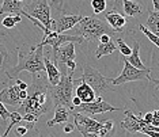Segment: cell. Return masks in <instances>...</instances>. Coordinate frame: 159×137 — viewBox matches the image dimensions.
<instances>
[{"mask_svg": "<svg viewBox=\"0 0 159 137\" xmlns=\"http://www.w3.org/2000/svg\"><path fill=\"white\" fill-rule=\"evenodd\" d=\"M114 41H116V44H117V49L120 50V53H121V55L124 56V57L129 56V55L132 53V48H129V46L124 42V39H122V38L117 37V38L114 39Z\"/></svg>", "mask_w": 159, "mask_h": 137, "instance_id": "cell-25", "label": "cell"}, {"mask_svg": "<svg viewBox=\"0 0 159 137\" xmlns=\"http://www.w3.org/2000/svg\"><path fill=\"white\" fill-rule=\"evenodd\" d=\"M72 104H74V107H78V106H80V104H82V100H80V98L75 95L74 98H72Z\"/></svg>", "mask_w": 159, "mask_h": 137, "instance_id": "cell-40", "label": "cell"}, {"mask_svg": "<svg viewBox=\"0 0 159 137\" xmlns=\"http://www.w3.org/2000/svg\"><path fill=\"white\" fill-rule=\"evenodd\" d=\"M124 114H125V117H124V120L121 121V128L131 132V133H136V132L143 133L146 126L148 125V124H146V121H144L143 115L142 114L135 115L131 110H125Z\"/></svg>", "mask_w": 159, "mask_h": 137, "instance_id": "cell-11", "label": "cell"}, {"mask_svg": "<svg viewBox=\"0 0 159 137\" xmlns=\"http://www.w3.org/2000/svg\"><path fill=\"white\" fill-rule=\"evenodd\" d=\"M8 56V52H7V48L3 44H0V69L3 68V64H4V60Z\"/></svg>", "mask_w": 159, "mask_h": 137, "instance_id": "cell-29", "label": "cell"}, {"mask_svg": "<svg viewBox=\"0 0 159 137\" xmlns=\"http://www.w3.org/2000/svg\"><path fill=\"white\" fill-rule=\"evenodd\" d=\"M107 2L106 0H91V8L95 14H103L106 11Z\"/></svg>", "mask_w": 159, "mask_h": 137, "instance_id": "cell-24", "label": "cell"}, {"mask_svg": "<svg viewBox=\"0 0 159 137\" xmlns=\"http://www.w3.org/2000/svg\"><path fill=\"white\" fill-rule=\"evenodd\" d=\"M150 82H151V83H154V84L159 88V80H157V79H152V77H151V80H150Z\"/></svg>", "mask_w": 159, "mask_h": 137, "instance_id": "cell-45", "label": "cell"}, {"mask_svg": "<svg viewBox=\"0 0 159 137\" xmlns=\"http://www.w3.org/2000/svg\"><path fill=\"white\" fill-rule=\"evenodd\" d=\"M82 137H102L97 133H82Z\"/></svg>", "mask_w": 159, "mask_h": 137, "instance_id": "cell-43", "label": "cell"}, {"mask_svg": "<svg viewBox=\"0 0 159 137\" xmlns=\"http://www.w3.org/2000/svg\"><path fill=\"white\" fill-rule=\"evenodd\" d=\"M136 80H151V69H139V68L133 67L129 64V61L124 57V69L120 73V76L113 79V86H121L129 82Z\"/></svg>", "mask_w": 159, "mask_h": 137, "instance_id": "cell-8", "label": "cell"}, {"mask_svg": "<svg viewBox=\"0 0 159 137\" xmlns=\"http://www.w3.org/2000/svg\"><path fill=\"white\" fill-rule=\"evenodd\" d=\"M50 53H46L45 57H44V63H45V69H46V73H48V82L50 86H56L59 84L60 79H61V72L60 69L57 68V65L55 63L50 61Z\"/></svg>", "mask_w": 159, "mask_h": 137, "instance_id": "cell-16", "label": "cell"}, {"mask_svg": "<svg viewBox=\"0 0 159 137\" xmlns=\"http://www.w3.org/2000/svg\"><path fill=\"white\" fill-rule=\"evenodd\" d=\"M74 120H75V126L80 133H97L98 135L102 126V121H97L94 118L89 117L82 113H74Z\"/></svg>", "mask_w": 159, "mask_h": 137, "instance_id": "cell-10", "label": "cell"}, {"mask_svg": "<svg viewBox=\"0 0 159 137\" xmlns=\"http://www.w3.org/2000/svg\"><path fill=\"white\" fill-rule=\"evenodd\" d=\"M74 129H75V125H72V124H66V125H64V129H63V130L66 132V133H71V132H74Z\"/></svg>", "mask_w": 159, "mask_h": 137, "instance_id": "cell-39", "label": "cell"}, {"mask_svg": "<svg viewBox=\"0 0 159 137\" xmlns=\"http://www.w3.org/2000/svg\"><path fill=\"white\" fill-rule=\"evenodd\" d=\"M74 34L80 35L87 42H93L99 41V37L102 34H109L113 37L116 31L109 26L106 19H102V18L95 15H90L83 16V19L78 23V27L74 30Z\"/></svg>", "mask_w": 159, "mask_h": 137, "instance_id": "cell-3", "label": "cell"}, {"mask_svg": "<svg viewBox=\"0 0 159 137\" xmlns=\"http://www.w3.org/2000/svg\"><path fill=\"white\" fill-rule=\"evenodd\" d=\"M82 82L87 83L90 87H93L97 94V96H101V94L113 90V79L103 76L99 71H97L95 68H93L91 65H89V64H83L82 77L75 79L74 84H80Z\"/></svg>", "mask_w": 159, "mask_h": 137, "instance_id": "cell-5", "label": "cell"}, {"mask_svg": "<svg viewBox=\"0 0 159 137\" xmlns=\"http://www.w3.org/2000/svg\"><path fill=\"white\" fill-rule=\"evenodd\" d=\"M72 111L64 106H55V117L48 121V126H55L57 124H66Z\"/></svg>", "mask_w": 159, "mask_h": 137, "instance_id": "cell-19", "label": "cell"}, {"mask_svg": "<svg viewBox=\"0 0 159 137\" xmlns=\"http://www.w3.org/2000/svg\"><path fill=\"white\" fill-rule=\"evenodd\" d=\"M52 7L49 6L48 0H30L25 6V11L22 15L26 18H34L39 20L46 29L53 31V20L50 18Z\"/></svg>", "mask_w": 159, "mask_h": 137, "instance_id": "cell-7", "label": "cell"}, {"mask_svg": "<svg viewBox=\"0 0 159 137\" xmlns=\"http://www.w3.org/2000/svg\"><path fill=\"white\" fill-rule=\"evenodd\" d=\"M10 121L18 124V122L23 121V117H22V114H20L19 111H11V114H10Z\"/></svg>", "mask_w": 159, "mask_h": 137, "instance_id": "cell-31", "label": "cell"}, {"mask_svg": "<svg viewBox=\"0 0 159 137\" xmlns=\"http://www.w3.org/2000/svg\"><path fill=\"white\" fill-rule=\"evenodd\" d=\"M122 11L126 16L135 18L143 14V6L135 0H122Z\"/></svg>", "mask_w": 159, "mask_h": 137, "instance_id": "cell-18", "label": "cell"}, {"mask_svg": "<svg viewBox=\"0 0 159 137\" xmlns=\"http://www.w3.org/2000/svg\"><path fill=\"white\" fill-rule=\"evenodd\" d=\"M71 72L61 73V79L59 84L50 86L49 84V94L53 100V106H64L71 111L74 110L72 98H74V77Z\"/></svg>", "mask_w": 159, "mask_h": 137, "instance_id": "cell-4", "label": "cell"}, {"mask_svg": "<svg viewBox=\"0 0 159 137\" xmlns=\"http://www.w3.org/2000/svg\"><path fill=\"white\" fill-rule=\"evenodd\" d=\"M25 11V0H3L0 14L7 15H22Z\"/></svg>", "mask_w": 159, "mask_h": 137, "instance_id": "cell-15", "label": "cell"}, {"mask_svg": "<svg viewBox=\"0 0 159 137\" xmlns=\"http://www.w3.org/2000/svg\"><path fill=\"white\" fill-rule=\"evenodd\" d=\"M10 114H11V113L7 110L6 104L3 103L2 100H0V118H2V120L4 121V122H7V121L10 120Z\"/></svg>", "mask_w": 159, "mask_h": 137, "instance_id": "cell-28", "label": "cell"}, {"mask_svg": "<svg viewBox=\"0 0 159 137\" xmlns=\"http://www.w3.org/2000/svg\"><path fill=\"white\" fill-rule=\"evenodd\" d=\"M75 94H76V96L80 98L82 103H91L97 99V94L94 91V88L90 87L87 83H84V82H82L80 84L76 86Z\"/></svg>", "mask_w": 159, "mask_h": 137, "instance_id": "cell-17", "label": "cell"}, {"mask_svg": "<svg viewBox=\"0 0 159 137\" xmlns=\"http://www.w3.org/2000/svg\"><path fill=\"white\" fill-rule=\"evenodd\" d=\"M144 121H146V124L148 125H151V122H152V118H154V114H152V111H150V113H146L144 114Z\"/></svg>", "mask_w": 159, "mask_h": 137, "instance_id": "cell-35", "label": "cell"}, {"mask_svg": "<svg viewBox=\"0 0 159 137\" xmlns=\"http://www.w3.org/2000/svg\"><path fill=\"white\" fill-rule=\"evenodd\" d=\"M14 125H16V124H15V122L10 121V125H8V126H7L6 132H4V133H3V135H2V136H0V137H8V133H10V130H11V129L14 128Z\"/></svg>", "mask_w": 159, "mask_h": 137, "instance_id": "cell-38", "label": "cell"}, {"mask_svg": "<svg viewBox=\"0 0 159 137\" xmlns=\"http://www.w3.org/2000/svg\"><path fill=\"white\" fill-rule=\"evenodd\" d=\"M83 19L82 15H60L56 20H53V31L56 33H64V31L72 30L76 24Z\"/></svg>", "mask_w": 159, "mask_h": 137, "instance_id": "cell-12", "label": "cell"}, {"mask_svg": "<svg viewBox=\"0 0 159 137\" xmlns=\"http://www.w3.org/2000/svg\"><path fill=\"white\" fill-rule=\"evenodd\" d=\"M152 114H154V118H152V122H151V125L159 126V110L152 111Z\"/></svg>", "mask_w": 159, "mask_h": 137, "instance_id": "cell-34", "label": "cell"}, {"mask_svg": "<svg viewBox=\"0 0 159 137\" xmlns=\"http://www.w3.org/2000/svg\"><path fill=\"white\" fill-rule=\"evenodd\" d=\"M152 4H154L155 11H159V0H152Z\"/></svg>", "mask_w": 159, "mask_h": 137, "instance_id": "cell-44", "label": "cell"}, {"mask_svg": "<svg viewBox=\"0 0 159 137\" xmlns=\"http://www.w3.org/2000/svg\"><path fill=\"white\" fill-rule=\"evenodd\" d=\"M139 50H140V44L137 41L133 42V48H132V53L128 56V60L129 64H132L133 67L139 68V69H147V67L144 65L142 63V60H140V55H139Z\"/></svg>", "mask_w": 159, "mask_h": 137, "instance_id": "cell-21", "label": "cell"}, {"mask_svg": "<svg viewBox=\"0 0 159 137\" xmlns=\"http://www.w3.org/2000/svg\"><path fill=\"white\" fill-rule=\"evenodd\" d=\"M20 88L18 84L10 86V87H6L4 90L0 91V100L6 104V106H11V107H19L20 103H22V99H20Z\"/></svg>", "mask_w": 159, "mask_h": 137, "instance_id": "cell-13", "label": "cell"}, {"mask_svg": "<svg viewBox=\"0 0 159 137\" xmlns=\"http://www.w3.org/2000/svg\"><path fill=\"white\" fill-rule=\"evenodd\" d=\"M27 130H29V129L26 128V126H18V128L15 129V133H16L18 137H22V136L26 135Z\"/></svg>", "mask_w": 159, "mask_h": 137, "instance_id": "cell-33", "label": "cell"}, {"mask_svg": "<svg viewBox=\"0 0 159 137\" xmlns=\"http://www.w3.org/2000/svg\"><path fill=\"white\" fill-rule=\"evenodd\" d=\"M50 2V6L53 8H56L57 11H61L63 10V0H49Z\"/></svg>", "mask_w": 159, "mask_h": 137, "instance_id": "cell-32", "label": "cell"}, {"mask_svg": "<svg viewBox=\"0 0 159 137\" xmlns=\"http://www.w3.org/2000/svg\"><path fill=\"white\" fill-rule=\"evenodd\" d=\"M22 22V15H7L4 16V19L2 20V24L6 29H12L15 24Z\"/></svg>", "mask_w": 159, "mask_h": 137, "instance_id": "cell-23", "label": "cell"}, {"mask_svg": "<svg viewBox=\"0 0 159 137\" xmlns=\"http://www.w3.org/2000/svg\"><path fill=\"white\" fill-rule=\"evenodd\" d=\"M23 117V121H26V122H29V124L31 125V128H33V125L35 124V122H37V120H38V117L37 115H34V114H23L22 115Z\"/></svg>", "mask_w": 159, "mask_h": 137, "instance_id": "cell-30", "label": "cell"}, {"mask_svg": "<svg viewBox=\"0 0 159 137\" xmlns=\"http://www.w3.org/2000/svg\"><path fill=\"white\" fill-rule=\"evenodd\" d=\"M144 135L150 136V137H159V132H154V130H146Z\"/></svg>", "mask_w": 159, "mask_h": 137, "instance_id": "cell-42", "label": "cell"}, {"mask_svg": "<svg viewBox=\"0 0 159 137\" xmlns=\"http://www.w3.org/2000/svg\"><path fill=\"white\" fill-rule=\"evenodd\" d=\"M146 27L151 33H154L159 37V11H150L148 12V19L146 22Z\"/></svg>", "mask_w": 159, "mask_h": 137, "instance_id": "cell-22", "label": "cell"}, {"mask_svg": "<svg viewBox=\"0 0 159 137\" xmlns=\"http://www.w3.org/2000/svg\"><path fill=\"white\" fill-rule=\"evenodd\" d=\"M53 106V100L49 94V82L45 79H39L33 83L31 92L29 94L26 99L22 100L20 106L18 107L16 111L20 114H34L37 117H41L42 114L48 113L50 107Z\"/></svg>", "mask_w": 159, "mask_h": 137, "instance_id": "cell-1", "label": "cell"}, {"mask_svg": "<svg viewBox=\"0 0 159 137\" xmlns=\"http://www.w3.org/2000/svg\"><path fill=\"white\" fill-rule=\"evenodd\" d=\"M111 3V8L117 11V8H120V6H122V0H110Z\"/></svg>", "mask_w": 159, "mask_h": 137, "instance_id": "cell-36", "label": "cell"}, {"mask_svg": "<svg viewBox=\"0 0 159 137\" xmlns=\"http://www.w3.org/2000/svg\"><path fill=\"white\" fill-rule=\"evenodd\" d=\"M53 63L57 65L61 73H67L71 72L74 73L75 68H76V53H75V44L74 42H68V44L61 45L60 48L53 49Z\"/></svg>", "mask_w": 159, "mask_h": 137, "instance_id": "cell-6", "label": "cell"}, {"mask_svg": "<svg viewBox=\"0 0 159 137\" xmlns=\"http://www.w3.org/2000/svg\"><path fill=\"white\" fill-rule=\"evenodd\" d=\"M105 19H106V22L109 23V26L113 29L116 33L124 31L125 24H126V18L121 12L116 11V10L107 11V12H105Z\"/></svg>", "mask_w": 159, "mask_h": 137, "instance_id": "cell-14", "label": "cell"}, {"mask_svg": "<svg viewBox=\"0 0 159 137\" xmlns=\"http://www.w3.org/2000/svg\"><path fill=\"white\" fill-rule=\"evenodd\" d=\"M0 8H2V6H0Z\"/></svg>", "mask_w": 159, "mask_h": 137, "instance_id": "cell-46", "label": "cell"}, {"mask_svg": "<svg viewBox=\"0 0 159 137\" xmlns=\"http://www.w3.org/2000/svg\"><path fill=\"white\" fill-rule=\"evenodd\" d=\"M18 64L12 68L6 71V75L8 79H18L20 72L27 71L33 76L38 75L39 72H44L45 63H44V46L37 44L35 46H31L30 50H25L18 48Z\"/></svg>", "mask_w": 159, "mask_h": 137, "instance_id": "cell-2", "label": "cell"}, {"mask_svg": "<svg viewBox=\"0 0 159 137\" xmlns=\"http://www.w3.org/2000/svg\"><path fill=\"white\" fill-rule=\"evenodd\" d=\"M139 29H140V31H142V33L146 35V37L150 39V41L152 42L155 46H158V48H159V37H157V35H155L154 33H151V31L148 30L146 26H144V24H139Z\"/></svg>", "mask_w": 159, "mask_h": 137, "instance_id": "cell-26", "label": "cell"}, {"mask_svg": "<svg viewBox=\"0 0 159 137\" xmlns=\"http://www.w3.org/2000/svg\"><path fill=\"white\" fill-rule=\"evenodd\" d=\"M113 126H114V124H113V121H111V120L102 121V126H101V130H99L98 135L105 137L107 133H110L111 130H113Z\"/></svg>", "mask_w": 159, "mask_h": 137, "instance_id": "cell-27", "label": "cell"}, {"mask_svg": "<svg viewBox=\"0 0 159 137\" xmlns=\"http://www.w3.org/2000/svg\"><path fill=\"white\" fill-rule=\"evenodd\" d=\"M16 84L19 86V88H20V90H27V88H29V86H27L25 82L20 80V79H16Z\"/></svg>", "mask_w": 159, "mask_h": 137, "instance_id": "cell-41", "label": "cell"}, {"mask_svg": "<svg viewBox=\"0 0 159 137\" xmlns=\"http://www.w3.org/2000/svg\"><path fill=\"white\" fill-rule=\"evenodd\" d=\"M121 110L120 107H114L110 103L105 102L102 96H97V99L91 103H82L80 106L74 107V113H82V114H89V115H97V114H103L109 113V111H117Z\"/></svg>", "mask_w": 159, "mask_h": 137, "instance_id": "cell-9", "label": "cell"}, {"mask_svg": "<svg viewBox=\"0 0 159 137\" xmlns=\"http://www.w3.org/2000/svg\"><path fill=\"white\" fill-rule=\"evenodd\" d=\"M116 49H117V44H116L114 39L106 42V44L99 42L98 46H97V50H95V59L98 60V59H101V57H103V56H109V55H111V53L114 52Z\"/></svg>", "mask_w": 159, "mask_h": 137, "instance_id": "cell-20", "label": "cell"}, {"mask_svg": "<svg viewBox=\"0 0 159 137\" xmlns=\"http://www.w3.org/2000/svg\"><path fill=\"white\" fill-rule=\"evenodd\" d=\"M111 35H109V34H102L99 37V42H102V44H106V42H109V41H111Z\"/></svg>", "mask_w": 159, "mask_h": 137, "instance_id": "cell-37", "label": "cell"}]
</instances>
